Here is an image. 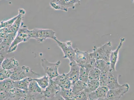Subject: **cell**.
<instances>
[{"label": "cell", "instance_id": "obj_1", "mask_svg": "<svg viewBox=\"0 0 134 100\" xmlns=\"http://www.w3.org/2000/svg\"><path fill=\"white\" fill-rule=\"evenodd\" d=\"M112 47L111 42L110 41H108L100 47H97L94 46L92 49V52L90 54L96 60H102L109 63V58Z\"/></svg>", "mask_w": 134, "mask_h": 100}, {"label": "cell", "instance_id": "obj_2", "mask_svg": "<svg viewBox=\"0 0 134 100\" xmlns=\"http://www.w3.org/2000/svg\"><path fill=\"white\" fill-rule=\"evenodd\" d=\"M30 30L27 27L24 25L23 23L18 30L15 38L8 48V53L15 52L19 44L27 42L30 40Z\"/></svg>", "mask_w": 134, "mask_h": 100}, {"label": "cell", "instance_id": "obj_3", "mask_svg": "<svg viewBox=\"0 0 134 100\" xmlns=\"http://www.w3.org/2000/svg\"><path fill=\"white\" fill-rule=\"evenodd\" d=\"M55 34V32L53 30L48 29L36 28L30 30V39H35L40 43L43 42L48 38L52 39L55 41L57 39Z\"/></svg>", "mask_w": 134, "mask_h": 100}, {"label": "cell", "instance_id": "obj_4", "mask_svg": "<svg viewBox=\"0 0 134 100\" xmlns=\"http://www.w3.org/2000/svg\"><path fill=\"white\" fill-rule=\"evenodd\" d=\"M12 71V74L10 78L14 81H18L27 77L32 76H39L40 75L33 71L29 66L23 65L16 67Z\"/></svg>", "mask_w": 134, "mask_h": 100}, {"label": "cell", "instance_id": "obj_5", "mask_svg": "<svg viewBox=\"0 0 134 100\" xmlns=\"http://www.w3.org/2000/svg\"><path fill=\"white\" fill-rule=\"evenodd\" d=\"M61 64L60 60L55 63H50L47 59L43 58L41 59V66L44 73L49 79H53L59 75L58 69Z\"/></svg>", "mask_w": 134, "mask_h": 100}, {"label": "cell", "instance_id": "obj_6", "mask_svg": "<svg viewBox=\"0 0 134 100\" xmlns=\"http://www.w3.org/2000/svg\"><path fill=\"white\" fill-rule=\"evenodd\" d=\"M77 4H80V1L79 0H53L49 3L51 8L55 10H61L68 12L69 8L73 9L75 8Z\"/></svg>", "mask_w": 134, "mask_h": 100}, {"label": "cell", "instance_id": "obj_7", "mask_svg": "<svg viewBox=\"0 0 134 100\" xmlns=\"http://www.w3.org/2000/svg\"><path fill=\"white\" fill-rule=\"evenodd\" d=\"M54 41L57 43L58 46L62 49L64 54L63 58L69 59L70 62L75 61V49L72 47V43L71 41H67L65 42H62L56 39Z\"/></svg>", "mask_w": 134, "mask_h": 100}, {"label": "cell", "instance_id": "obj_8", "mask_svg": "<svg viewBox=\"0 0 134 100\" xmlns=\"http://www.w3.org/2000/svg\"><path fill=\"white\" fill-rule=\"evenodd\" d=\"M130 88L129 84H124L116 88L108 90L106 97L110 100L119 99L128 92Z\"/></svg>", "mask_w": 134, "mask_h": 100}, {"label": "cell", "instance_id": "obj_9", "mask_svg": "<svg viewBox=\"0 0 134 100\" xmlns=\"http://www.w3.org/2000/svg\"><path fill=\"white\" fill-rule=\"evenodd\" d=\"M61 88L52 79H49V85L44 91L43 94L45 97L47 98H53L60 93Z\"/></svg>", "mask_w": 134, "mask_h": 100}, {"label": "cell", "instance_id": "obj_10", "mask_svg": "<svg viewBox=\"0 0 134 100\" xmlns=\"http://www.w3.org/2000/svg\"><path fill=\"white\" fill-rule=\"evenodd\" d=\"M125 40V38H121L117 48L114 51H111V52L110 58H109V63H110L111 69L113 70L116 71V66L119 59V51L121 48Z\"/></svg>", "mask_w": 134, "mask_h": 100}, {"label": "cell", "instance_id": "obj_11", "mask_svg": "<svg viewBox=\"0 0 134 100\" xmlns=\"http://www.w3.org/2000/svg\"><path fill=\"white\" fill-rule=\"evenodd\" d=\"M52 79L62 89L65 90L71 89L72 84L68 74L64 73Z\"/></svg>", "mask_w": 134, "mask_h": 100}, {"label": "cell", "instance_id": "obj_12", "mask_svg": "<svg viewBox=\"0 0 134 100\" xmlns=\"http://www.w3.org/2000/svg\"><path fill=\"white\" fill-rule=\"evenodd\" d=\"M75 61L80 67H83L89 58V53L86 51H80L78 48L75 49Z\"/></svg>", "mask_w": 134, "mask_h": 100}, {"label": "cell", "instance_id": "obj_13", "mask_svg": "<svg viewBox=\"0 0 134 100\" xmlns=\"http://www.w3.org/2000/svg\"><path fill=\"white\" fill-rule=\"evenodd\" d=\"M69 65L70 71L67 74L72 84L79 80L80 67L76 64L75 61L69 62Z\"/></svg>", "mask_w": 134, "mask_h": 100}, {"label": "cell", "instance_id": "obj_14", "mask_svg": "<svg viewBox=\"0 0 134 100\" xmlns=\"http://www.w3.org/2000/svg\"><path fill=\"white\" fill-rule=\"evenodd\" d=\"M116 71L111 69L108 73L107 87L109 90L116 88L121 85L119 83L118 75Z\"/></svg>", "mask_w": 134, "mask_h": 100}, {"label": "cell", "instance_id": "obj_15", "mask_svg": "<svg viewBox=\"0 0 134 100\" xmlns=\"http://www.w3.org/2000/svg\"><path fill=\"white\" fill-rule=\"evenodd\" d=\"M19 66V62L13 57L6 58L1 64L2 69L4 70H13Z\"/></svg>", "mask_w": 134, "mask_h": 100}, {"label": "cell", "instance_id": "obj_16", "mask_svg": "<svg viewBox=\"0 0 134 100\" xmlns=\"http://www.w3.org/2000/svg\"><path fill=\"white\" fill-rule=\"evenodd\" d=\"M109 90L107 87L99 86L96 91L89 94L88 98L97 100L99 98L105 97Z\"/></svg>", "mask_w": 134, "mask_h": 100}, {"label": "cell", "instance_id": "obj_17", "mask_svg": "<svg viewBox=\"0 0 134 100\" xmlns=\"http://www.w3.org/2000/svg\"><path fill=\"white\" fill-rule=\"evenodd\" d=\"M15 86L16 81L10 78L0 81V91H8Z\"/></svg>", "mask_w": 134, "mask_h": 100}, {"label": "cell", "instance_id": "obj_18", "mask_svg": "<svg viewBox=\"0 0 134 100\" xmlns=\"http://www.w3.org/2000/svg\"><path fill=\"white\" fill-rule=\"evenodd\" d=\"M94 67L100 70L101 72L108 73L111 69L110 63L102 60H96L95 63Z\"/></svg>", "mask_w": 134, "mask_h": 100}, {"label": "cell", "instance_id": "obj_19", "mask_svg": "<svg viewBox=\"0 0 134 100\" xmlns=\"http://www.w3.org/2000/svg\"><path fill=\"white\" fill-rule=\"evenodd\" d=\"M33 79L31 77H27L19 81H15V87L23 91H27L29 84Z\"/></svg>", "mask_w": 134, "mask_h": 100}, {"label": "cell", "instance_id": "obj_20", "mask_svg": "<svg viewBox=\"0 0 134 100\" xmlns=\"http://www.w3.org/2000/svg\"><path fill=\"white\" fill-rule=\"evenodd\" d=\"M43 91V90L40 87L36 82L34 80V79H33L29 84L27 92L31 94H34L42 93Z\"/></svg>", "mask_w": 134, "mask_h": 100}, {"label": "cell", "instance_id": "obj_21", "mask_svg": "<svg viewBox=\"0 0 134 100\" xmlns=\"http://www.w3.org/2000/svg\"><path fill=\"white\" fill-rule=\"evenodd\" d=\"M86 86V83L79 80L72 84L71 89L75 95L78 93L85 90Z\"/></svg>", "mask_w": 134, "mask_h": 100}, {"label": "cell", "instance_id": "obj_22", "mask_svg": "<svg viewBox=\"0 0 134 100\" xmlns=\"http://www.w3.org/2000/svg\"><path fill=\"white\" fill-rule=\"evenodd\" d=\"M17 32L10 33L4 36L3 41L1 45L4 47L9 48L10 46L15 38Z\"/></svg>", "mask_w": 134, "mask_h": 100}, {"label": "cell", "instance_id": "obj_23", "mask_svg": "<svg viewBox=\"0 0 134 100\" xmlns=\"http://www.w3.org/2000/svg\"><path fill=\"white\" fill-rule=\"evenodd\" d=\"M99 86V80H89L86 83V88L85 90L89 94L96 91Z\"/></svg>", "mask_w": 134, "mask_h": 100}, {"label": "cell", "instance_id": "obj_24", "mask_svg": "<svg viewBox=\"0 0 134 100\" xmlns=\"http://www.w3.org/2000/svg\"><path fill=\"white\" fill-rule=\"evenodd\" d=\"M40 87L44 90L48 87L49 83V78L48 76L44 75L42 77L34 79Z\"/></svg>", "mask_w": 134, "mask_h": 100}, {"label": "cell", "instance_id": "obj_25", "mask_svg": "<svg viewBox=\"0 0 134 100\" xmlns=\"http://www.w3.org/2000/svg\"><path fill=\"white\" fill-rule=\"evenodd\" d=\"M60 94L65 100H68L75 98V95L71 89L65 90L61 88Z\"/></svg>", "mask_w": 134, "mask_h": 100}, {"label": "cell", "instance_id": "obj_26", "mask_svg": "<svg viewBox=\"0 0 134 100\" xmlns=\"http://www.w3.org/2000/svg\"><path fill=\"white\" fill-rule=\"evenodd\" d=\"M101 74L100 71L94 67L89 73V80H99Z\"/></svg>", "mask_w": 134, "mask_h": 100}, {"label": "cell", "instance_id": "obj_27", "mask_svg": "<svg viewBox=\"0 0 134 100\" xmlns=\"http://www.w3.org/2000/svg\"><path fill=\"white\" fill-rule=\"evenodd\" d=\"M89 73L83 67H80L79 80L87 83L89 80Z\"/></svg>", "mask_w": 134, "mask_h": 100}, {"label": "cell", "instance_id": "obj_28", "mask_svg": "<svg viewBox=\"0 0 134 100\" xmlns=\"http://www.w3.org/2000/svg\"><path fill=\"white\" fill-rule=\"evenodd\" d=\"M26 97V100H43L45 98L43 92L31 94L27 92Z\"/></svg>", "mask_w": 134, "mask_h": 100}, {"label": "cell", "instance_id": "obj_29", "mask_svg": "<svg viewBox=\"0 0 134 100\" xmlns=\"http://www.w3.org/2000/svg\"><path fill=\"white\" fill-rule=\"evenodd\" d=\"M12 74V71L4 70L0 65V81L10 78Z\"/></svg>", "mask_w": 134, "mask_h": 100}, {"label": "cell", "instance_id": "obj_30", "mask_svg": "<svg viewBox=\"0 0 134 100\" xmlns=\"http://www.w3.org/2000/svg\"><path fill=\"white\" fill-rule=\"evenodd\" d=\"M19 16V14L14 18L7 21H2L0 23V29L8 27L13 24Z\"/></svg>", "mask_w": 134, "mask_h": 100}, {"label": "cell", "instance_id": "obj_31", "mask_svg": "<svg viewBox=\"0 0 134 100\" xmlns=\"http://www.w3.org/2000/svg\"><path fill=\"white\" fill-rule=\"evenodd\" d=\"M108 74L107 72H101L99 80L100 86L107 87Z\"/></svg>", "mask_w": 134, "mask_h": 100}, {"label": "cell", "instance_id": "obj_32", "mask_svg": "<svg viewBox=\"0 0 134 100\" xmlns=\"http://www.w3.org/2000/svg\"><path fill=\"white\" fill-rule=\"evenodd\" d=\"M89 97V94L85 90L76 94L75 98L76 100H87Z\"/></svg>", "mask_w": 134, "mask_h": 100}, {"label": "cell", "instance_id": "obj_33", "mask_svg": "<svg viewBox=\"0 0 134 100\" xmlns=\"http://www.w3.org/2000/svg\"><path fill=\"white\" fill-rule=\"evenodd\" d=\"M8 48L2 49L0 51V65H1L3 61L6 58L8 53Z\"/></svg>", "mask_w": 134, "mask_h": 100}, {"label": "cell", "instance_id": "obj_34", "mask_svg": "<svg viewBox=\"0 0 134 100\" xmlns=\"http://www.w3.org/2000/svg\"><path fill=\"white\" fill-rule=\"evenodd\" d=\"M8 91H0V100H8Z\"/></svg>", "mask_w": 134, "mask_h": 100}, {"label": "cell", "instance_id": "obj_35", "mask_svg": "<svg viewBox=\"0 0 134 100\" xmlns=\"http://www.w3.org/2000/svg\"><path fill=\"white\" fill-rule=\"evenodd\" d=\"M55 100H65L60 94L54 97Z\"/></svg>", "mask_w": 134, "mask_h": 100}, {"label": "cell", "instance_id": "obj_36", "mask_svg": "<svg viewBox=\"0 0 134 100\" xmlns=\"http://www.w3.org/2000/svg\"><path fill=\"white\" fill-rule=\"evenodd\" d=\"M97 100H110L109 99H108L106 96L105 97H102V98H100L98 99Z\"/></svg>", "mask_w": 134, "mask_h": 100}, {"label": "cell", "instance_id": "obj_37", "mask_svg": "<svg viewBox=\"0 0 134 100\" xmlns=\"http://www.w3.org/2000/svg\"><path fill=\"white\" fill-rule=\"evenodd\" d=\"M43 100H55L54 97L53 98H47L45 97Z\"/></svg>", "mask_w": 134, "mask_h": 100}, {"label": "cell", "instance_id": "obj_38", "mask_svg": "<svg viewBox=\"0 0 134 100\" xmlns=\"http://www.w3.org/2000/svg\"><path fill=\"white\" fill-rule=\"evenodd\" d=\"M87 100H95L92 99L91 98H88V99Z\"/></svg>", "mask_w": 134, "mask_h": 100}]
</instances>
